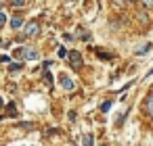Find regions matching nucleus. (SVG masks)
<instances>
[{"mask_svg": "<svg viewBox=\"0 0 153 146\" xmlns=\"http://www.w3.org/2000/svg\"><path fill=\"white\" fill-rule=\"evenodd\" d=\"M109 109H111V100H107V102H103V104H101V111H103V113H105V111H109Z\"/></svg>", "mask_w": 153, "mask_h": 146, "instance_id": "9", "label": "nucleus"}, {"mask_svg": "<svg viewBox=\"0 0 153 146\" xmlns=\"http://www.w3.org/2000/svg\"><path fill=\"white\" fill-rule=\"evenodd\" d=\"M2 106H4V102H2V98H0V109H2Z\"/></svg>", "mask_w": 153, "mask_h": 146, "instance_id": "16", "label": "nucleus"}, {"mask_svg": "<svg viewBox=\"0 0 153 146\" xmlns=\"http://www.w3.org/2000/svg\"><path fill=\"white\" fill-rule=\"evenodd\" d=\"M147 75H153V69H149V73H147Z\"/></svg>", "mask_w": 153, "mask_h": 146, "instance_id": "17", "label": "nucleus"}, {"mask_svg": "<svg viewBox=\"0 0 153 146\" xmlns=\"http://www.w3.org/2000/svg\"><path fill=\"white\" fill-rule=\"evenodd\" d=\"M59 81H61V84H63V88H67V90H71V88H74V81H71L67 75H59Z\"/></svg>", "mask_w": 153, "mask_h": 146, "instance_id": "4", "label": "nucleus"}, {"mask_svg": "<svg viewBox=\"0 0 153 146\" xmlns=\"http://www.w3.org/2000/svg\"><path fill=\"white\" fill-rule=\"evenodd\" d=\"M15 54H17V56H23V59H27V61H36V59H38V52L32 50V48H17Z\"/></svg>", "mask_w": 153, "mask_h": 146, "instance_id": "1", "label": "nucleus"}, {"mask_svg": "<svg viewBox=\"0 0 153 146\" xmlns=\"http://www.w3.org/2000/svg\"><path fill=\"white\" fill-rule=\"evenodd\" d=\"M126 2H130V0H126Z\"/></svg>", "mask_w": 153, "mask_h": 146, "instance_id": "19", "label": "nucleus"}, {"mask_svg": "<svg viewBox=\"0 0 153 146\" xmlns=\"http://www.w3.org/2000/svg\"><path fill=\"white\" fill-rule=\"evenodd\" d=\"M92 144H94V138H92L90 134H86V136H84V146H92Z\"/></svg>", "mask_w": 153, "mask_h": 146, "instance_id": "7", "label": "nucleus"}, {"mask_svg": "<svg viewBox=\"0 0 153 146\" xmlns=\"http://www.w3.org/2000/svg\"><path fill=\"white\" fill-rule=\"evenodd\" d=\"M0 44H2V40H0Z\"/></svg>", "mask_w": 153, "mask_h": 146, "instance_id": "18", "label": "nucleus"}, {"mask_svg": "<svg viewBox=\"0 0 153 146\" xmlns=\"http://www.w3.org/2000/svg\"><path fill=\"white\" fill-rule=\"evenodd\" d=\"M40 32V25L36 23V21H30L25 27H23V38H30V36H36Z\"/></svg>", "mask_w": 153, "mask_h": 146, "instance_id": "2", "label": "nucleus"}, {"mask_svg": "<svg viewBox=\"0 0 153 146\" xmlns=\"http://www.w3.org/2000/svg\"><path fill=\"white\" fill-rule=\"evenodd\" d=\"M65 54H67V50H65L63 46H59V56H65Z\"/></svg>", "mask_w": 153, "mask_h": 146, "instance_id": "15", "label": "nucleus"}, {"mask_svg": "<svg viewBox=\"0 0 153 146\" xmlns=\"http://www.w3.org/2000/svg\"><path fill=\"white\" fill-rule=\"evenodd\" d=\"M145 111H147V113L153 117V94H151V96L145 100Z\"/></svg>", "mask_w": 153, "mask_h": 146, "instance_id": "5", "label": "nucleus"}, {"mask_svg": "<svg viewBox=\"0 0 153 146\" xmlns=\"http://www.w3.org/2000/svg\"><path fill=\"white\" fill-rule=\"evenodd\" d=\"M11 4H13V7H23L25 0H11Z\"/></svg>", "mask_w": 153, "mask_h": 146, "instance_id": "10", "label": "nucleus"}, {"mask_svg": "<svg viewBox=\"0 0 153 146\" xmlns=\"http://www.w3.org/2000/svg\"><path fill=\"white\" fill-rule=\"evenodd\" d=\"M143 7H145V9H151V7H153V0H143Z\"/></svg>", "mask_w": 153, "mask_h": 146, "instance_id": "11", "label": "nucleus"}, {"mask_svg": "<svg viewBox=\"0 0 153 146\" xmlns=\"http://www.w3.org/2000/svg\"><path fill=\"white\" fill-rule=\"evenodd\" d=\"M44 81H46V84H53V77H51V73H48V71L44 73Z\"/></svg>", "mask_w": 153, "mask_h": 146, "instance_id": "13", "label": "nucleus"}, {"mask_svg": "<svg viewBox=\"0 0 153 146\" xmlns=\"http://www.w3.org/2000/svg\"><path fill=\"white\" fill-rule=\"evenodd\" d=\"M21 25H23V21H21L19 17H15V19H11V27H13V29H19Z\"/></svg>", "mask_w": 153, "mask_h": 146, "instance_id": "6", "label": "nucleus"}, {"mask_svg": "<svg viewBox=\"0 0 153 146\" xmlns=\"http://www.w3.org/2000/svg\"><path fill=\"white\" fill-rule=\"evenodd\" d=\"M19 69H21V63H13L11 65V71H19Z\"/></svg>", "mask_w": 153, "mask_h": 146, "instance_id": "12", "label": "nucleus"}, {"mask_svg": "<svg viewBox=\"0 0 153 146\" xmlns=\"http://www.w3.org/2000/svg\"><path fill=\"white\" fill-rule=\"evenodd\" d=\"M147 50H151V44H145L143 48H138V50H136V54H147Z\"/></svg>", "mask_w": 153, "mask_h": 146, "instance_id": "8", "label": "nucleus"}, {"mask_svg": "<svg viewBox=\"0 0 153 146\" xmlns=\"http://www.w3.org/2000/svg\"><path fill=\"white\" fill-rule=\"evenodd\" d=\"M69 65H71L74 69H80V67H82V54H80L78 50H71V52H69Z\"/></svg>", "mask_w": 153, "mask_h": 146, "instance_id": "3", "label": "nucleus"}, {"mask_svg": "<svg viewBox=\"0 0 153 146\" xmlns=\"http://www.w3.org/2000/svg\"><path fill=\"white\" fill-rule=\"evenodd\" d=\"M4 23H7V15H4V13H0V27H2Z\"/></svg>", "mask_w": 153, "mask_h": 146, "instance_id": "14", "label": "nucleus"}]
</instances>
